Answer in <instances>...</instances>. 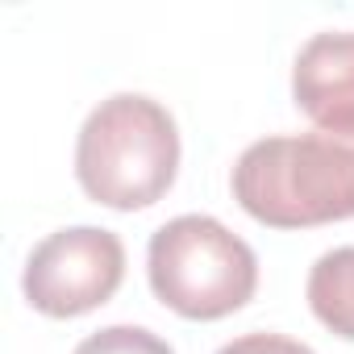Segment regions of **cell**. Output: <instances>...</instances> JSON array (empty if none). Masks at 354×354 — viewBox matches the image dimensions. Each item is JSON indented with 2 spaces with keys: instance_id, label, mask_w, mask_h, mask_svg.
Here are the masks:
<instances>
[{
  "instance_id": "obj_6",
  "label": "cell",
  "mask_w": 354,
  "mask_h": 354,
  "mask_svg": "<svg viewBox=\"0 0 354 354\" xmlns=\"http://www.w3.org/2000/svg\"><path fill=\"white\" fill-rule=\"evenodd\" d=\"M308 304L325 329L354 342V246H337L313 263Z\"/></svg>"
},
{
  "instance_id": "obj_5",
  "label": "cell",
  "mask_w": 354,
  "mask_h": 354,
  "mask_svg": "<svg viewBox=\"0 0 354 354\" xmlns=\"http://www.w3.org/2000/svg\"><path fill=\"white\" fill-rule=\"evenodd\" d=\"M292 96L317 129H354V30L317 34L300 46Z\"/></svg>"
},
{
  "instance_id": "obj_2",
  "label": "cell",
  "mask_w": 354,
  "mask_h": 354,
  "mask_svg": "<svg viewBox=\"0 0 354 354\" xmlns=\"http://www.w3.org/2000/svg\"><path fill=\"white\" fill-rule=\"evenodd\" d=\"M180 171V129L175 117L138 92L100 100L75 142L80 188L117 213L150 209L167 196Z\"/></svg>"
},
{
  "instance_id": "obj_4",
  "label": "cell",
  "mask_w": 354,
  "mask_h": 354,
  "mask_svg": "<svg viewBox=\"0 0 354 354\" xmlns=\"http://www.w3.org/2000/svg\"><path fill=\"white\" fill-rule=\"evenodd\" d=\"M125 279V246L113 230L71 225L42 238L26 259V300L46 317H84L113 300Z\"/></svg>"
},
{
  "instance_id": "obj_1",
  "label": "cell",
  "mask_w": 354,
  "mask_h": 354,
  "mask_svg": "<svg viewBox=\"0 0 354 354\" xmlns=\"http://www.w3.org/2000/svg\"><path fill=\"white\" fill-rule=\"evenodd\" d=\"M234 201L271 230L354 217V129L263 138L234 167Z\"/></svg>"
},
{
  "instance_id": "obj_3",
  "label": "cell",
  "mask_w": 354,
  "mask_h": 354,
  "mask_svg": "<svg viewBox=\"0 0 354 354\" xmlns=\"http://www.w3.org/2000/svg\"><path fill=\"white\" fill-rule=\"evenodd\" d=\"M146 275L171 313L188 321H221L254 296L259 259L217 217L188 213L150 238Z\"/></svg>"
},
{
  "instance_id": "obj_7",
  "label": "cell",
  "mask_w": 354,
  "mask_h": 354,
  "mask_svg": "<svg viewBox=\"0 0 354 354\" xmlns=\"http://www.w3.org/2000/svg\"><path fill=\"white\" fill-rule=\"evenodd\" d=\"M75 354H175V350L142 325H109V329L88 333L75 346Z\"/></svg>"
},
{
  "instance_id": "obj_8",
  "label": "cell",
  "mask_w": 354,
  "mask_h": 354,
  "mask_svg": "<svg viewBox=\"0 0 354 354\" xmlns=\"http://www.w3.org/2000/svg\"><path fill=\"white\" fill-rule=\"evenodd\" d=\"M217 354H313V350L283 333H246V337H234L230 346H221Z\"/></svg>"
}]
</instances>
